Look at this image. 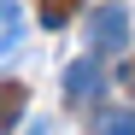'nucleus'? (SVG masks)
<instances>
[{
    "mask_svg": "<svg viewBox=\"0 0 135 135\" xmlns=\"http://www.w3.org/2000/svg\"><path fill=\"white\" fill-rule=\"evenodd\" d=\"M82 35H88V53H129V6H118V0L94 6Z\"/></svg>",
    "mask_w": 135,
    "mask_h": 135,
    "instance_id": "1",
    "label": "nucleus"
},
{
    "mask_svg": "<svg viewBox=\"0 0 135 135\" xmlns=\"http://www.w3.org/2000/svg\"><path fill=\"white\" fill-rule=\"evenodd\" d=\"M100 88H106V71H100V59H76L71 71H65V100H71V106H88V100H100Z\"/></svg>",
    "mask_w": 135,
    "mask_h": 135,
    "instance_id": "2",
    "label": "nucleus"
},
{
    "mask_svg": "<svg viewBox=\"0 0 135 135\" xmlns=\"http://www.w3.org/2000/svg\"><path fill=\"white\" fill-rule=\"evenodd\" d=\"M18 35H24V12H18V0H0V53H12Z\"/></svg>",
    "mask_w": 135,
    "mask_h": 135,
    "instance_id": "3",
    "label": "nucleus"
},
{
    "mask_svg": "<svg viewBox=\"0 0 135 135\" xmlns=\"http://www.w3.org/2000/svg\"><path fill=\"white\" fill-rule=\"evenodd\" d=\"M18 112H24V82H0V135H12Z\"/></svg>",
    "mask_w": 135,
    "mask_h": 135,
    "instance_id": "4",
    "label": "nucleus"
},
{
    "mask_svg": "<svg viewBox=\"0 0 135 135\" xmlns=\"http://www.w3.org/2000/svg\"><path fill=\"white\" fill-rule=\"evenodd\" d=\"M71 12H76V0H41V24H47V30H65Z\"/></svg>",
    "mask_w": 135,
    "mask_h": 135,
    "instance_id": "5",
    "label": "nucleus"
},
{
    "mask_svg": "<svg viewBox=\"0 0 135 135\" xmlns=\"http://www.w3.org/2000/svg\"><path fill=\"white\" fill-rule=\"evenodd\" d=\"M100 135H135V106H129V112H112V118H100Z\"/></svg>",
    "mask_w": 135,
    "mask_h": 135,
    "instance_id": "6",
    "label": "nucleus"
},
{
    "mask_svg": "<svg viewBox=\"0 0 135 135\" xmlns=\"http://www.w3.org/2000/svg\"><path fill=\"white\" fill-rule=\"evenodd\" d=\"M118 82H123V94H135V53L123 59V71H118Z\"/></svg>",
    "mask_w": 135,
    "mask_h": 135,
    "instance_id": "7",
    "label": "nucleus"
}]
</instances>
